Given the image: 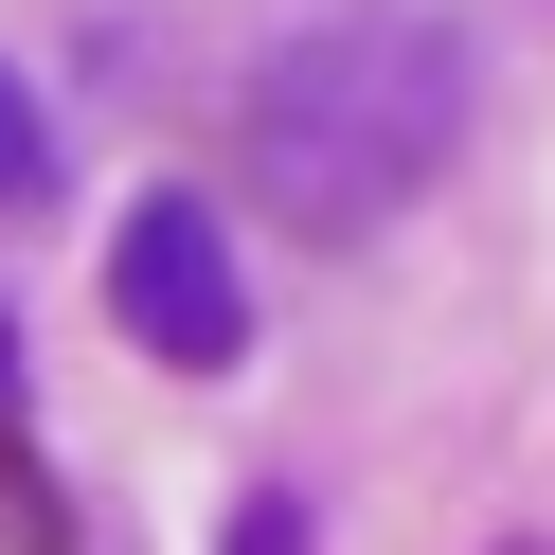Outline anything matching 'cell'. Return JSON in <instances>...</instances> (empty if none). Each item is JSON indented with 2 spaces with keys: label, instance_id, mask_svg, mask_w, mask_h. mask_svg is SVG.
Wrapping results in <instances>:
<instances>
[{
  "label": "cell",
  "instance_id": "4",
  "mask_svg": "<svg viewBox=\"0 0 555 555\" xmlns=\"http://www.w3.org/2000/svg\"><path fill=\"white\" fill-rule=\"evenodd\" d=\"M37 162H54V144H37V108H18V73H0V216L37 197Z\"/></svg>",
  "mask_w": 555,
  "mask_h": 555
},
{
  "label": "cell",
  "instance_id": "6",
  "mask_svg": "<svg viewBox=\"0 0 555 555\" xmlns=\"http://www.w3.org/2000/svg\"><path fill=\"white\" fill-rule=\"evenodd\" d=\"M519 555H538V538H519Z\"/></svg>",
  "mask_w": 555,
  "mask_h": 555
},
{
  "label": "cell",
  "instance_id": "1",
  "mask_svg": "<svg viewBox=\"0 0 555 555\" xmlns=\"http://www.w3.org/2000/svg\"><path fill=\"white\" fill-rule=\"evenodd\" d=\"M233 126H251V180L287 197L305 233H376V216H412V180H430L448 126H466V54H448L430 18H395V0H359V18H305L251 73Z\"/></svg>",
  "mask_w": 555,
  "mask_h": 555
},
{
  "label": "cell",
  "instance_id": "5",
  "mask_svg": "<svg viewBox=\"0 0 555 555\" xmlns=\"http://www.w3.org/2000/svg\"><path fill=\"white\" fill-rule=\"evenodd\" d=\"M233 555H305V502H251V519H233Z\"/></svg>",
  "mask_w": 555,
  "mask_h": 555
},
{
  "label": "cell",
  "instance_id": "2",
  "mask_svg": "<svg viewBox=\"0 0 555 555\" xmlns=\"http://www.w3.org/2000/svg\"><path fill=\"white\" fill-rule=\"evenodd\" d=\"M108 305H126V340L180 359V376H233V359H251V287H233L216 197H144V216L108 233Z\"/></svg>",
  "mask_w": 555,
  "mask_h": 555
},
{
  "label": "cell",
  "instance_id": "3",
  "mask_svg": "<svg viewBox=\"0 0 555 555\" xmlns=\"http://www.w3.org/2000/svg\"><path fill=\"white\" fill-rule=\"evenodd\" d=\"M0 555H73V519H54V483L18 466V430H0Z\"/></svg>",
  "mask_w": 555,
  "mask_h": 555
}]
</instances>
